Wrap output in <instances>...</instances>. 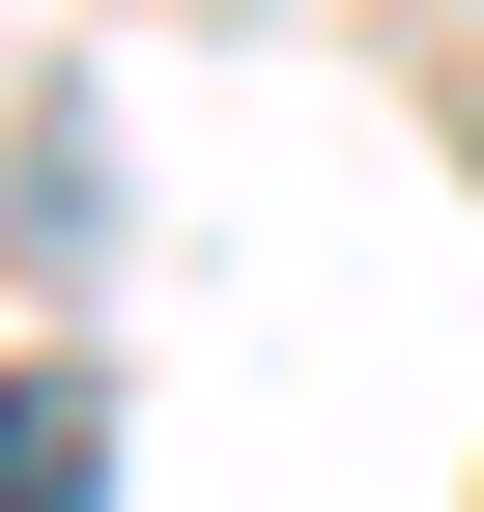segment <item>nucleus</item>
Instances as JSON below:
<instances>
[{
  "instance_id": "1",
  "label": "nucleus",
  "mask_w": 484,
  "mask_h": 512,
  "mask_svg": "<svg viewBox=\"0 0 484 512\" xmlns=\"http://www.w3.org/2000/svg\"><path fill=\"white\" fill-rule=\"evenodd\" d=\"M0 512H114V370H0Z\"/></svg>"
}]
</instances>
